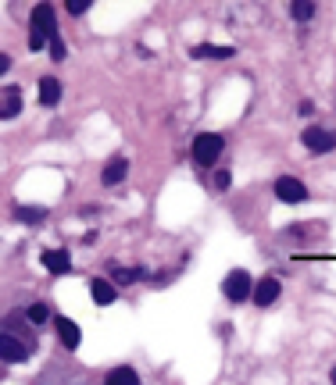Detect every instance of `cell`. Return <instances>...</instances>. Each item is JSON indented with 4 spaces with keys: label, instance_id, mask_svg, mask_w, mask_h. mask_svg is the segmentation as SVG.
Returning a JSON list of instances; mask_svg holds the SVG:
<instances>
[{
    "label": "cell",
    "instance_id": "6da1fadb",
    "mask_svg": "<svg viewBox=\"0 0 336 385\" xmlns=\"http://www.w3.org/2000/svg\"><path fill=\"white\" fill-rule=\"evenodd\" d=\"M57 36L54 29V8L50 4H36L32 8V36H29V50H44V43Z\"/></svg>",
    "mask_w": 336,
    "mask_h": 385
},
{
    "label": "cell",
    "instance_id": "7a4b0ae2",
    "mask_svg": "<svg viewBox=\"0 0 336 385\" xmlns=\"http://www.w3.org/2000/svg\"><path fill=\"white\" fill-rule=\"evenodd\" d=\"M222 293H225L229 304H243V299H254V282H250V275L243 268H236V271L225 275Z\"/></svg>",
    "mask_w": 336,
    "mask_h": 385
},
{
    "label": "cell",
    "instance_id": "3957f363",
    "mask_svg": "<svg viewBox=\"0 0 336 385\" xmlns=\"http://www.w3.org/2000/svg\"><path fill=\"white\" fill-rule=\"evenodd\" d=\"M222 146H225V143H222L218 132H200V136L194 139L190 150H194V161H197L200 168H212V164L218 161V154H222Z\"/></svg>",
    "mask_w": 336,
    "mask_h": 385
},
{
    "label": "cell",
    "instance_id": "277c9868",
    "mask_svg": "<svg viewBox=\"0 0 336 385\" xmlns=\"http://www.w3.org/2000/svg\"><path fill=\"white\" fill-rule=\"evenodd\" d=\"M29 350H32V342L15 339L11 332L0 335V357H4V364H22V360H29Z\"/></svg>",
    "mask_w": 336,
    "mask_h": 385
},
{
    "label": "cell",
    "instance_id": "5b68a950",
    "mask_svg": "<svg viewBox=\"0 0 336 385\" xmlns=\"http://www.w3.org/2000/svg\"><path fill=\"white\" fill-rule=\"evenodd\" d=\"M301 139H304V146L311 150V154H326V150H333V146H336V136H333V132H326L322 125H308L304 132H301Z\"/></svg>",
    "mask_w": 336,
    "mask_h": 385
},
{
    "label": "cell",
    "instance_id": "8992f818",
    "mask_svg": "<svg viewBox=\"0 0 336 385\" xmlns=\"http://www.w3.org/2000/svg\"><path fill=\"white\" fill-rule=\"evenodd\" d=\"M276 197H279L283 204H301V200L308 197V189H304V182H301V179L283 175V179H276Z\"/></svg>",
    "mask_w": 336,
    "mask_h": 385
},
{
    "label": "cell",
    "instance_id": "52a82bcc",
    "mask_svg": "<svg viewBox=\"0 0 336 385\" xmlns=\"http://www.w3.org/2000/svg\"><path fill=\"white\" fill-rule=\"evenodd\" d=\"M18 111H22V90H18V86H4V90H0V118L11 121Z\"/></svg>",
    "mask_w": 336,
    "mask_h": 385
},
{
    "label": "cell",
    "instance_id": "ba28073f",
    "mask_svg": "<svg viewBox=\"0 0 336 385\" xmlns=\"http://www.w3.org/2000/svg\"><path fill=\"white\" fill-rule=\"evenodd\" d=\"M276 299H279V278L265 275L261 282L254 286V304H258V307H272Z\"/></svg>",
    "mask_w": 336,
    "mask_h": 385
},
{
    "label": "cell",
    "instance_id": "9c48e42d",
    "mask_svg": "<svg viewBox=\"0 0 336 385\" xmlns=\"http://www.w3.org/2000/svg\"><path fill=\"white\" fill-rule=\"evenodd\" d=\"M39 264H44L50 275H65V271H72V261H68V253H65V250H44Z\"/></svg>",
    "mask_w": 336,
    "mask_h": 385
},
{
    "label": "cell",
    "instance_id": "30bf717a",
    "mask_svg": "<svg viewBox=\"0 0 336 385\" xmlns=\"http://www.w3.org/2000/svg\"><path fill=\"white\" fill-rule=\"evenodd\" d=\"M54 328H57V335H61V342H65L68 350H75L79 342H82V332H79V325L72 317H54Z\"/></svg>",
    "mask_w": 336,
    "mask_h": 385
},
{
    "label": "cell",
    "instance_id": "8fae6325",
    "mask_svg": "<svg viewBox=\"0 0 336 385\" xmlns=\"http://www.w3.org/2000/svg\"><path fill=\"white\" fill-rule=\"evenodd\" d=\"M39 103H44V107H57L61 103V82L54 75L39 79Z\"/></svg>",
    "mask_w": 336,
    "mask_h": 385
},
{
    "label": "cell",
    "instance_id": "7c38bea8",
    "mask_svg": "<svg viewBox=\"0 0 336 385\" xmlns=\"http://www.w3.org/2000/svg\"><path fill=\"white\" fill-rule=\"evenodd\" d=\"M90 296H93V304H100V307H108V304H115V286L108 282V278H93L90 282Z\"/></svg>",
    "mask_w": 336,
    "mask_h": 385
},
{
    "label": "cell",
    "instance_id": "4fadbf2b",
    "mask_svg": "<svg viewBox=\"0 0 336 385\" xmlns=\"http://www.w3.org/2000/svg\"><path fill=\"white\" fill-rule=\"evenodd\" d=\"M11 218H15V221H22V225H39V221L47 218V210H44V207H26V204H15V207H11Z\"/></svg>",
    "mask_w": 336,
    "mask_h": 385
},
{
    "label": "cell",
    "instance_id": "5bb4252c",
    "mask_svg": "<svg viewBox=\"0 0 336 385\" xmlns=\"http://www.w3.org/2000/svg\"><path fill=\"white\" fill-rule=\"evenodd\" d=\"M125 171H129V161L118 154V157L108 161V168H104V175H100V179H104V186H118V182L125 179Z\"/></svg>",
    "mask_w": 336,
    "mask_h": 385
},
{
    "label": "cell",
    "instance_id": "9a60e30c",
    "mask_svg": "<svg viewBox=\"0 0 336 385\" xmlns=\"http://www.w3.org/2000/svg\"><path fill=\"white\" fill-rule=\"evenodd\" d=\"M104 385H140V375H136L133 368H115Z\"/></svg>",
    "mask_w": 336,
    "mask_h": 385
},
{
    "label": "cell",
    "instance_id": "2e32d148",
    "mask_svg": "<svg viewBox=\"0 0 336 385\" xmlns=\"http://www.w3.org/2000/svg\"><path fill=\"white\" fill-rule=\"evenodd\" d=\"M194 57H233V47H212V43H200V47H194Z\"/></svg>",
    "mask_w": 336,
    "mask_h": 385
},
{
    "label": "cell",
    "instance_id": "e0dca14e",
    "mask_svg": "<svg viewBox=\"0 0 336 385\" xmlns=\"http://www.w3.org/2000/svg\"><path fill=\"white\" fill-rule=\"evenodd\" d=\"M26 314H29V321H32V325H47V321H54V317H50V307H47V304H32V307H29Z\"/></svg>",
    "mask_w": 336,
    "mask_h": 385
},
{
    "label": "cell",
    "instance_id": "ac0fdd59",
    "mask_svg": "<svg viewBox=\"0 0 336 385\" xmlns=\"http://www.w3.org/2000/svg\"><path fill=\"white\" fill-rule=\"evenodd\" d=\"M290 14L297 21H308L315 14V4H311V0H297V4H290Z\"/></svg>",
    "mask_w": 336,
    "mask_h": 385
},
{
    "label": "cell",
    "instance_id": "d6986e66",
    "mask_svg": "<svg viewBox=\"0 0 336 385\" xmlns=\"http://www.w3.org/2000/svg\"><path fill=\"white\" fill-rule=\"evenodd\" d=\"M143 278V268H115V282H136Z\"/></svg>",
    "mask_w": 336,
    "mask_h": 385
},
{
    "label": "cell",
    "instance_id": "ffe728a7",
    "mask_svg": "<svg viewBox=\"0 0 336 385\" xmlns=\"http://www.w3.org/2000/svg\"><path fill=\"white\" fill-rule=\"evenodd\" d=\"M65 54H68V50H65V39L54 36V39H50V57H54V61H65Z\"/></svg>",
    "mask_w": 336,
    "mask_h": 385
},
{
    "label": "cell",
    "instance_id": "44dd1931",
    "mask_svg": "<svg viewBox=\"0 0 336 385\" xmlns=\"http://www.w3.org/2000/svg\"><path fill=\"white\" fill-rule=\"evenodd\" d=\"M65 8H68V14H86V11L93 8V4H90V0H68Z\"/></svg>",
    "mask_w": 336,
    "mask_h": 385
},
{
    "label": "cell",
    "instance_id": "7402d4cb",
    "mask_svg": "<svg viewBox=\"0 0 336 385\" xmlns=\"http://www.w3.org/2000/svg\"><path fill=\"white\" fill-rule=\"evenodd\" d=\"M229 182H233L229 171H215V189H229Z\"/></svg>",
    "mask_w": 336,
    "mask_h": 385
},
{
    "label": "cell",
    "instance_id": "603a6c76",
    "mask_svg": "<svg viewBox=\"0 0 336 385\" xmlns=\"http://www.w3.org/2000/svg\"><path fill=\"white\" fill-rule=\"evenodd\" d=\"M333 385H336V368H333Z\"/></svg>",
    "mask_w": 336,
    "mask_h": 385
}]
</instances>
